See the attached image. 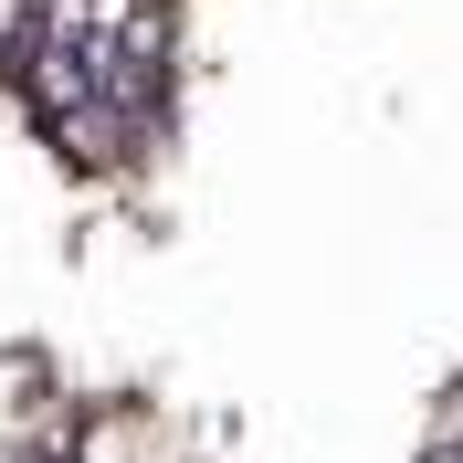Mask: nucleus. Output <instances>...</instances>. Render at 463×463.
Wrapping results in <instances>:
<instances>
[{"mask_svg": "<svg viewBox=\"0 0 463 463\" xmlns=\"http://www.w3.org/2000/svg\"><path fill=\"white\" fill-rule=\"evenodd\" d=\"M11 85H22L32 116L53 127L63 106H85V95H95V63H85V43H22V53H11Z\"/></svg>", "mask_w": 463, "mask_h": 463, "instance_id": "obj_1", "label": "nucleus"}, {"mask_svg": "<svg viewBox=\"0 0 463 463\" xmlns=\"http://www.w3.org/2000/svg\"><path fill=\"white\" fill-rule=\"evenodd\" d=\"M53 147H63V158H85V169H106V158H127V147H137V116L106 106V95H85V106L53 116Z\"/></svg>", "mask_w": 463, "mask_h": 463, "instance_id": "obj_2", "label": "nucleus"}, {"mask_svg": "<svg viewBox=\"0 0 463 463\" xmlns=\"http://www.w3.org/2000/svg\"><path fill=\"white\" fill-rule=\"evenodd\" d=\"M421 463H463V453H453V442H432V453H421Z\"/></svg>", "mask_w": 463, "mask_h": 463, "instance_id": "obj_3", "label": "nucleus"}]
</instances>
